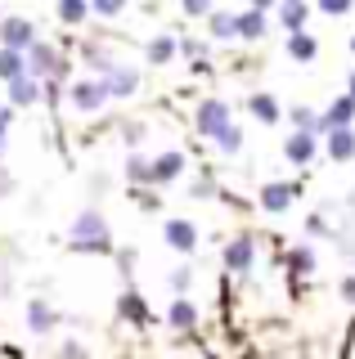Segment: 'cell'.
<instances>
[{"mask_svg": "<svg viewBox=\"0 0 355 359\" xmlns=\"http://www.w3.org/2000/svg\"><path fill=\"white\" fill-rule=\"evenodd\" d=\"M72 252H81V256L113 252V233H108V224H104L99 211H81V216L72 220Z\"/></svg>", "mask_w": 355, "mask_h": 359, "instance_id": "cell-1", "label": "cell"}, {"mask_svg": "<svg viewBox=\"0 0 355 359\" xmlns=\"http://www.w3.org/2000/svg\"><path fill=\"white\" fill-rule=\"evenodd\" d=\"M36 45V27L27 18H5L0 22V50H14V54H27Z\"/></svg>", "mask_w": 355, "mask_h": 359, "instance_id": "cell-2", "label": "cell"}, {"mask_svg": "<svg viewBox=\"0 0 355 359\" xmlns=\"http://www.w3.org/2000/svg\"><path fill=\"white\" fill-rule=\"evenodd\" d=\"M59 72H63V59L54 54V45L36 41V45L27 50V76H41V81H54Z\"/></svg>", "mask_w": 355, "mask_h": 359, "instance_id": "cell-3", "label": "cell"}, {"mask_svg": "<svg viewBox=\"0 0 355 359\" xmlns=\"http://www.w3.org/2000/svg\"><path fill=\"white\" fill-rule=\"evenodd\" d=\"M225 126H229V104L225 99H203V104H198V135L216 140Z\"/></svg>", "mask_w": 355, "mask_h": 359, "instance_id": "cell-4", "label": "cell"}, {"mask_svg": "<svg viewBox=\"0 0 355 359\" xmlns=\"http://www.w3.org/2000/svg\"><path fill=\"white\" fill-rule=\"evenodd\" d=\"M351 121H355V99H351V95H342V99H333V108H328L324 117L315 121V135H328V130H351Z\"/></svg>", "mask_w": 355, "mask_h": 359, "instance_id": "cell-5", "label": "cell"}, {"mask_svg": "<svg viewBox=\"0 0 355 359\" xmlns=\"http://www.w3.org/2000/svg\"><path fill=\"white\" fill-rule=\"evenodd\" d=\"M252 261H257V243H252V233H239V238L225 247V265L243 274V269H252Z\"/></svg>", "mask_w": 355, "mask_h": 359, "instance_id": "cell-6", "label": "cell"}, {"mask_svg": "<svg viewBox=\"0 0 355 359\" xmlns=\"http://www.w3.org/2000/svg\"><path fill=\"white\" fill-rule=\"evenodd\" d=\"M68 99H72L81 112H95V108L108 99V90H104V81H76V86L68 90Z\"/></svg>", "mask_w": 355, "mask_h": 359, "instance_id": "cell-7", "label": "cell"}, {"mask_svg": "<svg viewBox=\"0 0 355 359\" xmlns=\"http://www.w3.org/2000/svg\"><path fill=\"white\" fill-rule=\"evenodd\" d=\"M162 233H166V247H175V252H194L198 247V229L189 220H166Z\"/></svg>", "mask_w": 355, "mask_h": 359, "instance_id": "cell-8", "label": "cell"}, {"mask_svg": "<svg viewBox=\"0 0 355 359\" xmlns=\"http://www.w3.org/2000/svg\"><path fill=\"white\" fill-rule=\"evenodd\" d=\"M9 108H32V104H41V81L36 76H18V81H9Z\"/></svg>", "mask_w": 355, "mask_h": 359, "instance_id": "cell-9", "label": "cell"}, {"mask_svg": "<svg viewBox=\"0 0 355 359\" xmlns=\"http://www.w3.org/2000/svg\"><path fill=\"white\" fill-rule=\"evenodd\" d=\"M104 90H108V99L135 95V90H140V72H130V67H113V72L104 76Z\"/></svg>", "mask_w": 355, "mask_h": 359, "instance_id": "cell-10", "label": "cell"}, {"mask_svg": "<svg viewBox=\"0 0 355 359\" xmlns=\"http://www.w3.org/2000/svg\"><path fill=\"white\" fill-rule=\"evenodd\" d=\"M315 149H319V144H315V135L297 130V135H288V144H283V157H288L293 166H306L310 157H315Z\"/></svg>", "mask_w": 355, "mask_h": 359, "instance_id": "cell-11", "label": "cell"}, {"mask_svg": "<svg viewBox=\"0 0 355 359\" xmlns=\"http://www.w3.org/2000/svg\"><path fill=\"white\" fill-rule=\"evenodd\" d=\"M306 18H310V5H306V0H279V22L288 27V36L306 32Z\"/></svg>", "mask_w": 355, "mask_h": 359, "instance_id": "cell-12", "label": "cell"}, {"mask_svg": "<svg viewBox=\"0 0 355 359\" xmlns=\"http://www.w3.org/2000/svg\"><path fill=\"white\" fill-rule=\"evenodd\" d=\"M180 171H185V153H162L158 162H149V180H153V184H171Z\"/></svg>", "mask_w": 355, "mask_h": 359, "instance_id": "cell-13", "label": "cell"}, {"mask_svg": "<svg viewBox=\"0 0 355 359\" xmlns=\"http://www.w3.org/2000/svg\"><path fill=\"white\" fill-rule=\"evenodd\" d=\"M248 112H252V117H257V121H265V126H274V121L283 117L279 99H274V95H265V90H257V95L248 99Z\"/></svg>", "mask_w": 355, "mask_h": 359, "instance_id": "cell-14", "label": "cell"}, {"mask_svg": "<svg viewBox=\"0 0 355 359\" xmlns=\"http://www.w3.org/2000/svg\"><path fill=\"white\" fill-rule=\"evenodd\" d=\"M117 314H121V319H130V323H149L153 319L149 301H144L140 292H121V297H117Z\"/></svg>", "mask_w": 355, "mask_h": 359, "instance_id": "cell-15", "label": "cell"}, {"mask_svg": "<svg viewBox=\"0 0 355 359\" xmlns=\"http://www.w3.org/2000/svg\"><path fill=\"white\" fill-rule=\"evenodd\" d=\"M54 323H59V314H54V306L36 297V301L27 306V328H32V332H54Z\"/></svg>", "mask_w": 355, "mask_h": 359, "instance_id": "cell-16", "label": "cell"}, {"mask_svg": "<svg viewBox=\"0 0 355 359\" xmlns=\"http://www.w3.org/2000/svg\"><path fill=\"white\" fill-rule=\"evenodd\" d=\"M293 198H297L293 184H265L261 189V207L265 211H288V207H293Z\"/></svg>", "mask_w": 355, "mask_h": 359, "instance_id": "cell-17", "label": "cell"}, {"mask_svg": "<svg viewBox=\"0 0 355 359\" xmlns=\"http://www.w3.org/2000/svg\"><path fill=\"white\" fill-rule=\"evenodd\" d=\"M328 157L333 162H351L355 157V130H328Z\"/></svg>", "mask_w": 355, "mask_h": 359, "instance_id": "cell-18", "label": "cell"}, {"mask_svg": "<svg viewBox=\"0 0 355 359\" xmlns=\"http://www.w3.org/2000/svg\"><path fill=\"white\" fill-rule=\"evenodd\" d=\"M166 319H171V328H194V323H198L194 301H189V297H175L171 310H166Z\"/></svg>", "mask_w": 355, "mask_h": 359, "instance_id": "cell-19", "label": "cell"}, {"mask_svg": "<svg viewBox=\"0 0 355 359\" xmlns=\"http://www.w3.org/2000/svg\"><path fill=\"white\" fill-rule=\"evenodd\" d=\"M288 54H293L297 63H310L319 54V41L310 36V32H297V36H288Z\"/></svg>", "mask_w": 355, "mask_h": 359, "instance_id": "cell-20", "label": "cell"}, {"mask_svg": "<svg viewBox=\"0 0 355 359\" xmlns=\"http://www.w3.org/2000/svg\"><path fill=\"white\" fill-rule=\"evenodd\" d=\"M207 27H212L216 41H229V36H239V14H225V9H216V14H207Z\"/></svg>", "mask_w": 355, "mask_h": 359, "instance_id": "cell-21", "label": "cell"}, {"mask_svg": "<svg viewBox=\"0 0 355 359\" xmlns=\"http://www.w3.org/2000/svg\"><path fill=\"white\" fill-rule=\"evenodd\" d=\"M18 76H27V59L23 54H14V50H0V81H18Z\"/></svg>", "mask_w": 355, "mask_h": 359, "instance_id": "cell-22", "label": "cell"}, {"mask_svg": "<svg viewBox=\"0 0 355 359\" xmlns=\"http://www.w3.org/2000/svg\"><path fill=\"white\" fill-rule=\"evenodd\" d=\"M239 36H243V41H261V36H265V14H261V9L239 14Z\"/></svg>", "mask_w": 355, "mask_h": 359, "instance_id": "cell-23", "label": "cell"}, {"mask_svg": "<svg viewBox=\"0 0 355 359\" xmlns=\"http://www.w3.org/2000/svg\"><path fill=\"white\" fill-rule=\"evenodd\" d=\"M175 50H180V41H171V36L149 41V63H171V59H175Z\"/></svg>", "mask_w": 355, "mask_h": 359, "instance_id": "cell-24", "label": "cell"}, {"mask_svg": "<svg viewBox=\"0 0 355 359\" xmlns=\"http://www.w3.org/2000/svg\"><path fill=\"white\" fill-rule=\"evenodd\" d=\"M91 14V0H59V18L63 22H81Z\"/></svg>", "mask_w": 355, "mask_h": 359, "instance_id": "cell-25", "label": "cell"}, {"mask_svg": "<svg viewBox=\"0 0 355 359\" xmlns=\"http://www.w3.org/2000/svg\"><path fill=\"white\" fill-rule=\"evenodd\" d=\"M216 149H220V153H239V149H243V130L234 126V121H229V126L216 135Z\"/></svg>", "mask_w": 355, "mask_h": 359, "instance_id": "cell-26", "label": "cell"}, {"mask_svg": "<svg viewBox=\"0 0 355 359\" xmlns=\"http://www.w3.org/2000/svg\"><path fill=\"white\" fill-rule=\"evenodd\" d=\"M288 265H293L297 274H310V269H315V252H310V247H293V252H288Z\"/></svg>", "mask_w": 355, "mask_h": 359, "instance_id": "cell-27", "label": "cell"}, {"mask_svg": "<svg viewBox=\"0 0 355 359\" xmlns=\"http://www.w3.org/2000/svg\"><path fill=\"white\" fill-rule=\"evenodd\" d=\"M288 117H293V126H297V130L315 135V121H319V117H315V112H310V108H293V112H288Z\"/></svg>", "mask_w": 355, "mask_h": 359, "instance_id": "cell-28", "label": "cell"}, {"mask_svg": "<svg viewBox=\"0 0 355 359\" xmlns=\"http://www.w3.org/2000/svg\"><path fill=\"white\" fill-rule=\"evenodd\" d=\"M91 9H95V14H104V18H117L121 9H126V0H91Z\"/></svg>", "mask_w": 355, "mask_h": 359, "instance_id": "cell-29", "label": "cell"}, {"mask_svg": "<svg viewBox=\"0 0 355 359\" xmlns=\"http://www.w3.org/2000/svg\"><path fill=\"white\" fill-rule=\"evenodd\" d=\"M126 175H130V180H149V162H144L140 153H130V157H126Z\"/></svg>", "mask_w": 355, "mask_h": 359, "instance_id": "cell-30", "label": "cell"}, {"mask_svg": "<svg viewBox=\"0 0 355 359\" xmlns=\"http://www.w3.org/2000/svg\"><path fill=\"white\" fill-rule=\"evenodd\" d=\"M9 126H14V108H0V157H5V144H9Z\"/></svg>", "mask_w": 355, "mask_h": 359, "instance_id": "cell-31", "label": "cell"}, {"mask_svg": "<svg viewBox=\"0 0 355 359\" xmlns=\"http://www.w3.org/2000/svg\"><path fill=\"white\" fill-rule=\"evenodd\" d=\"M189 278H194V274H189L185 265H180V269H171V287H175V292H189Z\"/></svg>", "mask_w": 355, "mask_h": 359, "instance_id": "cell-32", "label": "cell"}, {"mask_svg": "<svg viewBox=\"0 0 355 359\" xmlns=\"http://www.w3.org/2000/svg\"><path fill=\"white\" fill-rule=\"evenodd\" d=\"M185 14H212V0H180Z\"/></svg>", "mask_w": 355, "mask_h": 359, "instance_id": "cell-33", "label": "cell"}, {"mask_svg": "<svg viewBox=\"0 0 355 359\" xmlns=\"http://www.w3.org/2000/svg\"><path fill=\"white\" fill-rule=\"evenodd\" d=\"M319 9L337 18V14H347V9H351V0H319Z\"/></svg>", "mask_w": 355, "mask_h": 359, "instance_id": "cell-34", "label": "cell"}, {"mask_svg": "<svg viewBox=\"0 0 355 359\" xmlns=\"http://www.w3.org/2000/svg\"><path fill=\"white\" fill-rule=\"evenodd\" d=\"M117 265H121V274H130V265H135V252H117Z\"/></svg>", "mask_w": 355, "mask_h": 359, "instance_id": "cell-35", "label": "cell"}, {"mask_svg": "<svg viewBox=\"0 0 355 359\" xmlns=\"http://www.w3.org/2000/svg\"><path fill=\"white\" fill-rule=\"evenodd\" d=\"M324 229H328L324 216H310V220H306V233H324Z\"/></svg>", "mask_w": 355, "mask_h": 359, "instance_id": "cell-36", "label": "cell"}, {"mask_svg": "<svg viewBox=\"0 0 355 359\" xmlns=\"http://www.w3.org/2000/svg\"><path fill=\"white\" fill-rule=\"evenodd\" d=\"M180 50H185V54H189V59H198V54H203V41H185V45H180Z\"/></svg>", "mask_w": 355, "mask_h": 359, "instance_id": "cell-37", "label": "cell"}, {"mask_svg": "<svg viewBox=\"0 0 355 359\" xmlns=\"http://www.w3.org/2000/svg\"><path fill=\"white\" fill-rule=\"evenodd\" d=\"M342 297H347V301H355V278H342Z\"/></svg>", "mask_w": 355, "mask_h": 359, "instance_id": "cell-38", "label": "cell"}, {"mask_svg": "<svg viewBox=\"0 0 355 359\" xmlns=\"http://www.w3.org/2000/svg\"><path fill=\"white\" fill-rule=\"evenodd\" d=\"M9 189H14V180H9L5 171H0V198H5V194H9Z\"/></svg>", "mask_w": 355, "mask_h": 359, "instance_id": "cell-39", "label": "cell"}, {"mask_svg": "<svg viewBox=\"0 0 355 359\" xmlns=\"http://www.w3.org/2000/svg\"><path fill=\"white\" fill-rule=\"evenodd\" d=\"M274 5H279V0H252V9H261V14H265V9H274Z\"/></svg>", "mask_w": 355, "mask_h": 359, "instance_id": "cell-40", "label": "cell"}, {"mask_svg": "<svg viewBox=\"0 0 355 359\" xmlns=\"http://www.w3.org/2000/svg\"><path fill=\"white\" fill-rule=\"evenodd\" d=\"M347 95H351V99H355V72H351V90H347Z\"/></svg>", "mask_w": 355, "mask_h": 359, "instance_id": "cell-41", "label": "cell"}, {"mask_svg": "<svg viewBox=\"0 0 355 359\" xmlns=\"http://www.w3.org/2000/svg\"><path fill=\"white\" fill-rule=\"evenodd\" d=\"M351 54H355V36H351Z\"/></svg>", "mask_w": 355, "mask_h": 359, "instance_id": "cell-42", "label": "cell"}]
</instances>
